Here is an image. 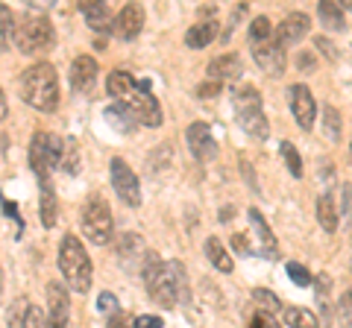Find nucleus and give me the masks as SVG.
Masks as SVG:
<instances>
[{"label": "nucleus", "mask_w": 352, "mask_h": 328, "mask_svg": "<svg viewBox=\"0 0 352 328\" xmlns=\"http://www.w3.org/2000/svg\"><path fill=\"white\" fill-rule=\"evenodd\" d=\"M317 47H320V50H323V56H326V59H332V62L338 59V53H335V47H332V45H329V41H326V38H317Z\"/></svg>", "instance_id": "43"}, {"label": "nucleus", "mask_w": 352, "mask_h": 328, "mask_svg": "<svg viewBox=\"0 0 352 328\" xmlns=\"http://www.w3.org/2000/svg\"><path fill=\"white\" fill-rule=\"evenodd\" d=\"M12 41L18 45L21 53H44L53 47V41H56V32H53V24L44 15H24L15 24V36Z\"/></svg>", "instance_id": "5"}, {"label": "nucleus", "mask_w": 352, "mask_h": 328, "mask_svg": "<svg viewBox=\"0 0 352 328\" xmlns=\"http://www.w3.org/2000/svg\"><path fill=\"white\" fill-rule=\"evenodd\" d=\"M106 120L118 129V132H132V126H135L132 124V115L126 112V106H109L106 108Z\"/></svg>", "instance_id": "27"}, {"label": "nucleus", "mask_w": 352, "mask_h": 328, "mask_svg": "<svg viewBox=\"0 0 352 328\" xmlns=\"http://www.w3.org/2000/svg\"><path fill=\"white\" fill-rule=\"evenodd\" d=\"M12 36H15V18L9 12V6L0 3V50L12 45Z\"/></svg>", "instance_id": "29"}, {"label": "nucleus", "mask_w": 352, "mask_h": 328, "mask_svg": "<svg viewBox=\"0 0 352 328\" xmlns=\"http://www.w3.org/2000/svg\"><path fill=\"white\" fill-rule=\"evenodd\" d=\"M232 246L238 249L241 255H250L252 253V246H250V240H247V235H232Z\"/></svg>", "instance_id": "41"}, {"label": "nucleus", "mask_w": 352, "mask_h": 328, "mask_svg": "<svg viewBox=\"0 0 352 328\" xmlns=\"http://www.w3.org/2000/svg\"><path fill=\"white\" fill-rule=\"evenodd\" d=\"M30 308H32V305H30V299H27V296H18L12 305H9V314H6L9 328H21V325H24L27 311H30Z\"/></svg>", "instance_id": "30"}, {"label": "nucleus", "mask_w": 352, "mask_h": 328, "mask_svg": "<svg viewBox=\"0 0 352 328\" xmlns=\"http://www.w3.org/2000/svg\"><path fill=\"white\" fill-rule=\"evenodd\" d=\"M288 97H291V112H294V120L300 124L302 129H311L314 126V117H317V103L308 85H291L288 89Z\"/></svg>", "instance_id": "13"}, {"label": "nucleus", "mask_w": 352, "mask_h": 328, "mask_svg": "<svg viewBox=\"0 0 352 328\" xmlns=\"http://www.w3.org/2000/svg\"><path fill=\"white\" fill-rule=\"evenodd\" d=\"M109 328H132V325H129L126 316L118 311V314H112V320H109Z\"/></svg>", "instance_id": "44"}, {"label": "nucleus", "mask_w": 352, "mask_h": 328, "mask_svg": "<svg viewBox=\"0 0 352 328\" xmlns=\"http://www.w3.org/2000/svg\"><path fill=\"white\" fill-rule=\"evenodd\" d=\"M317 12H320L323 24L329 30H335V32H344L346 30V18H344V12H340V6H335L332 0H323V3L317 6Z\"/></svg>", "instance_id": "25"}, {"label": "nucleus", "mask_w": 352, "mask_h": 328, "mask_svg": "<svg viewBox=\"0 0 352 328\" xmlns=\"http://www.w3.org/2000/svg\"><path fill=\"white\" fill-rule=\"evenodd\" d=\"M21 97L38 112H56L59 106V76L50 62H38L21 73Z\"/></svg>", "instance_id": "2"}, {"label": "nucleus", "mask_w": 352, "mask_h": 328, "mask_svg": "<svg viewBox=\"0 0 352 328\" xmlns=\"http://www.w3.org/2000/svg\"><path fill=\"white\" fill-rule=\"evenodd\" d=\"M124 100H126L124 103L126 112L132 115V120H138L141 126H162V106L150 91V80L135 82V89H132Z\"/></svg>", "instance_id": "8"}, {"label": "nucleus", "mask_w": 352, "mask_h": 328, "mask_svg": "<svg viewBox=\"0 0 352 328\" xmlns=\"http://www.w3.org/2000/svg\"><path fill=\"white\" fill-rule=\"evenodd\" d=\"M135 89V80H132V73H126V71H112L109 73V80H106V91L112 94V97H118V100H124V97Z\"/></svg>", "instance_id": "24"}, {"label": "nucleus", "mask_w": 352, "mask_h": 328, "mask_svg": "<svg viewBox=\"0 0 352 328\" xmlns=\"http://www.w3.org/2000/svg\"><path fill=\"white\" fill-rule=\"evenodd\" d=\"M340 196H344V209H340V214L349 217V182H344V191H340Z\"/></svg>", "instance_id": "45"}, {"label": "nucleus", "mask_w": 352, "mask_h": 328, "mask_svg": "<svg viewBox=\"0 0 352 328\" xmlns=\"http://www.w3.org/2000/svg\"><path fill=\"white\" fill-rule=\"evenodd\" d=\"M0 288H3V276H0Z\"/></svg>", "instance_id": "48"}, {"label": "nucleus", "mask_w": 352, "mask_h": 328, "mask_svg": "<svg viewBox=\"0 0 352 328\" xmlns=\"http://www.w3.org/2000/svg\"><path fill=\"white\" fill-rule=\"evenodd\" d=\"M59 167H65V173H71V176H74L76 170H80V147H76V141H74V138H68V141H65Z\"/></svg>", "instance_id": "28"}, {"label": "nucleus", "mask_w": 352, "mask_h": 328, "mask_svg": "<svg viewBox=\"0 0 352 328\" xmlns=\"http://www.w3.org/2000/svg\"><path fill=\"white\" fill-rule=\"evenodd\" d=\"M97 308L103 314H118V299L115 293H100V299H97Z\"/></svg>", "instance_id": "36"}, {"label": "nucleus", "mask_w": 352, "mask_h": 328, "mask_svg": "<svg viewBox=\"0 0 352 328\" xmlns=\"http://www.w3.org/2000/svg\"><path fill=\"white\" fill-rule=\"evenodd\" d=\"M188 150L197 161H212L217 156V144H214V135L208 129V124L197 120V124L188 126Z\"/></svg>", "instance_id": "14"}, {"label": "nucleus", "mask_w": 352, "mask_h": 328, "mask_svg": "<svg viewBox=\"0 0 352 328\" xmlns=\"http://www.w3.org/2000/svg\"><path fill=\"white\" fill-rule=\"evenodd\" d=\"M144 27V6L141 3H126L112 21V32L120 41H132Z\"/></svg>", "instance_id": "12"}, {"label": "nucleus", "mask_w": 352, "mask_h": 328, "mask_svg": "<svg viewBox=\"0 0 352 328\" xmlns=\"http://www.w3.org/2000/svg\"><path fill=\"white\" fill-rule=\"evenodd\" d=\"M59 270L65 284L74 293H88L91 288V258H88L82 240L76 235H65L59 246Z\"/></svg>", "instance_id": "3"}, {"label": "nucleus", "mask_w": 352, "mask_h": 328, "mask_svg": "<svg viewBox=\"0 0 352 328\" xmlns=\"http://www.w3.org/2000/svg\"><path fill=\"white\" fill-rule=\"evenodd\" d=\"M80 12L85 18V24L91 27L94 32H112V9L109 3H100V0H88V3H80Z\"/></svg>", "instance_id": "18"}, {"label": "nucleus", "mask_w": 352, "mask_h": 328, "mask_svg": "<svg viewBox=\"0 0 352 328\" xmlns=\"http://www.w3.org/2000/svg\"><path fill=\"white\" fill-rule=\"evenodd\" d=\"M308 27H311V18H308L305 12H291V15L276 27V41H279L282 47H291V45H296L300 38H305Z\"/></svg>", "instance_id": "16"}, {"label": "nucleus", "mask_w": 352, "mask_h": 328, "mask_svg": "<svg viewBox=\"0 0 352 328\" xmlns=\"http://www.w3.org/2000/svg\"><path fill=\"white\" fill-rule=\"evenodd\" d=\"M217 36V21H197V24L185 32V45L191 50H200L206 45H212Z\"/></svg>", "instance_id": "19"}, {"label": "nucleus", "mask_w": 352, "mask_h": 328, "mask_svg": "<svg viewBox=\"0 0 352 328\" xmlns=\"http://www.w3.org/2000/svg\"><path fill=\"white\" fill-rule=\"evenodd\" d=\"M206 258L212 261V267L220 270V272H232V258H229V253L223 249V244H220L217 237H206Z\"/></svg>", "instance_id": "23"}, {"label": "nucleus", "mask_w": 352, "mask_h": 328, "mask_svg": "<svg viewBox=\"0 0 352 328\" xmlns=\"http://www.w3.org/2000/svg\"><path fill=\"white\" fill-rule=\"evenodd\" d=\"M112 229H115V220H112V209L103 196H88V202L82 205V232L91 244L103 246L112 240Z\"/></svg>", "instance_id": "7"}, {"label": "nucleus", "mask_w": 352, "mask_h": 328, "mask_svg": "<svg viewBox=\"0 0 352 328\" xmlns=\"http://www.w3.org/2000/svg\"><path fill=\"white\" fill-rule=\"evenodd\" d=\"M252 325H256V328H282L276 320H270V316H267V314H261V311L252 316Z\"/></svg>", "instance_id": "40"}, {"label": "nucleus", "mask_w": 352, "mask_h": 328, "mask_svg": "<svg viewBox=\"0 0 352 328\" xmlns=\"http://www.w3.org/2000/svg\"><path fill=\"white\" fill-rule=\"evenodd\" d=\"M252 299L261 305V308H258L261 314H267V311H282L279 296H276V293H270V290H264V288H256V290H252Z\"/></svg>", "instance_id": "32"}, {"label": "nucleus", "mask_w": 352, "mask_h": 328, "mask_svg": "<svg viewBox=\"0 0 352 328\" xmlns=\"http://www.w3.org/2000/svg\"><path fill=\"white\" fill-rule=\"evenodd\" d=\"M56 217H59V202H56V194H53V185L41 182V223H44V229L56 226Z\"/></svg>", "instance_id": "22"}, {"label": "nucleus", "mask_w": 352, "mask_h": 328, "mask_svg": "<svg viewBox=\"0 0 352 328\" xmlns=\"http://www.w3.org/2000/svg\"><path fill=\"white\" fill-rule=\"evenodd\" d=\"M97 73H100V68H97V62L91 56H76L74 65H71V85H74V91L91 94L94 85H97Z\"/></svg>", "instance_id": "15"}, {"label": "nucleus", "mask_w": 352, "mask_h": 328, "mask_svg": "<svg viewBox=\"0 0 352 328\" xmlns=\"http://www.w3.org/2000/svg\"><path fill=\"white\" fill-rule=\"evenodd\" d=\"M323 124H326V132H329V138L332 141H340V112L335 106H326L323 108Z\"/></svg>", "instance_id": "34"}, {"label": "nucleus", "mask_w": 352, "mask_h": 328, "mask_svg": "<svg viewBox=\"0 0 352 328\" xmlns=\"http://www.w3.org/2000/svg\"><path fill=\"white\" fill-rule=\"evenodd\" d=\"M285 323L291 328H320L317 325V316L305 308H285Z\"/></svg>", "instance_id": "26"}, {"label": "nucleus", "mask_w": 352, "mask_h": 328, "mask_svg": "<svg viewBox=\"0 0 352 328\" xmlns=\"http://www.w3.org/2000/svg\"><path fill=\"white\" fill-rule=\"evenodd\" d=\"M109 176H112V188L120 196V202H126L135 209L141 202V185H138V176L132 173L129 164L124 159H112L109 161Z\"/></svg>", "instance_id": "10"}, {"label": "nucleus", "mask_w": 352, "mask_h": 328, "mask_svg": "<svg viewBox=\"0 0 352 328\" xmlns=\"http://www.w3.org/2000/svg\"><path fill=\"white\" fill-rule=\"evenodd\" d=\"M349 305H352V293L344 290V296H340V308H338V314H340V325H344V328H349Z\"/></svg>", "instance_id": "37"}, {"label": "nucleus", "mask_w": 352, "mask_h": 328, "mask_svg": "<svg viewBox=\"0 0 352 328\" xmlns=\"http://www.w3.org/2000/svg\"><path fill=\"white\" fill-rule=\"evenodd\" d=\"M71 320V299L65 284L50 281L47 284V320H44V328H68Z\"/></svg>", "instance_id": "11"}, {"label": "nucleus", "mask_w": 352, "mask_h": 328, "mask_svg": "<svg viewBox=\"0 0 352 328\" xmlns=\"http://www.w3.org/2000/svg\"><path fill=\"white\" fill-rule=\"evenodd\" d=\"M21 328H44V316H41V311L30 308V311H27V320H24V325H21Z\"/></svg>", "instance_id": "39"}, {"label": "nucleus", "mask_w": 352, "mask_h": 328, "mask_svg": "<svg viewBox=\"0 0 352 328\" xmlns=\"http://www.w3.org/2000/svg\"><path fill=\"white\" fill-rule=\"evenodd\" d=\"M6 115H9V103H6L3 89H0V120H6Z\"/></svg>", "instance_id": "46"}, {"label": "nucleus", "mask_w": 352, "mask_h": 328, "mask_svg": "<svg viewBox=\"0 0 352 328\" xmlns=\"http://www.w3.org/2000/svg\"><path fill=\"white\" fill-rule=\"evenodd\" d=\"M65 141L53 132H36L30 144V167L41 182H50V173L59 167Z\"/></svg>", "instance_id": "6"}, {"label": "nucleus", "mask_w": 352, "mask_h": 328, "mask_svg": "<svg viewBox=\"0 0 352 328\" xmlns=\"http://www.w3.org/2000/svg\"><path fill=\"white\" fill-rule=\"evenodd\" d=\"M247 217H250V223H252V229H256V235H258V240H261V253H264V255H276V253H279V249H276V237H273L270 226L264 223L261 211H258V209H250Z\"/></svg>", "instance_id": "20"}, {"label": "nucleus", "mask_w": 352, "mask_h": 328, "mask_svg": "<svg viewBox=\"0 0 352 328\" xmlns=\"http://www.w3.org/2000/svg\"><path fill=\"white\" fill-rule=\"evenodd\" d=\"M273 32H276V27L270 24V18L258 15L256 21H252V27H250V45H256V41H264V38H270Z\"/></svg>", "instance_id": "31"}, {"label": "nucleus", "mask_w": 352, "mask_h": 328, "mask_svg": "<svg viewBox=\"0 0 352 328\" xmlns=\"http://www.w3.org/2000/svg\"><path fill=\"white\" fill-rule=\"evenodd\" d=\"M252 59H256L258 68L267 76H273V80H279L285 73V68H288V56H285V47L276 41V32H273L270 38L252 45Z\"/></svg>", "instance_id": "9"}, {"label": "nucleus", "mask_w": 352, "mask_h": 328, "mask_svg": "<svg viewBox=\"0 0 352 328\" xmlns=\"http://www.w3.org/2000/svg\"><path fill=\"white\" fill-rule=\"evenodd\" d=\"M220 89H223V85L206 82V85H200V89H197V94H200V97H214V94H220Z\"/></svg>", "instance_id": "42"}, {"label": "nucleus", "mask_w": 352, "mask_h": 328, "mask_svg": "<svg viewBox=\"0 0 352 328\" xmlns=\"http://www.w3.org/2000/svg\"><path fill=\"white\" fill-rule=\"evenodd\" d=\"M288 276L300 284V288H308V284H311V272H308L302 264H296V261H291V264H288Z\"/></svg>", "instance_id": "35"}, {"label": "nucleus", "mask_w": 352, "mask_h": 328, "mask_svg": "<svg viewBox=\"0 0 352 328\" xmlns=\"http://www.w3.org/2000/svg\"><path fill=\"white\" fill-rule=\"evenodd\" d=\"M317 223H320L326 232H335L338 229V209H335V196L323 191L317 196Z\"/></svg>", "instance_id": "21"}, {"label": "nucleus", "mask_w": 352, "mask_h": 328, "mask_svg": "<svg viewBox=\"0 0 352 328\" xmlns=\"http://www.w3.org/2000/svg\"><path fill=\"white\" fill-rule=\"evenodd\" d=\"M232 106H235V115H238V124L247 129V135L264 141L270 132V120L261 108V94L256 85H238L232 91Z\"/></svg>", "instance_id": "4"}, {"label": "nucleus", "mask_w": 352, "mask_h": 328, "mask_svg": "<svg viewBox=\"0 0 352 328\" xmlns=\"http://www.w3.org/2000/svg\"><path fill=\"white\" fill-rule=\"evenodd\" d=\"M144 281H147V293L159 305H164V308H170V305H176L179 299L182 302L188 299L185 270L176 264V261L164 264V261H159L153 253H147V258H144Z\"/></svg>", "instance_id": "1"}, {"label": "nucleus", "mask_w": 352, "mask_h": 328, "mask_svg": "<svg viewBox=\"0 0 352 328\" xmlns=\"http://www.w3.org/2000/svg\"><path fill=\"white\" fill-rule=\"evenodd\" d=\"M282 156H285V161H288L291 176H294V179H300V176H302V159H300V152L294 150L291 141H282Z\"/></svg>", "instance_id": "33"}, {"label": "nucleus", "mask_w": 352, "mask_h": 328, "mask_svg": "<svg viewBox=\"0 0 352 328\" xmlns=\"http://www.w3.org/2000/svg\"><path fill=\"white\" fill-rule=\"evenodd\" d=\"M241 73H244V62H241V56H235V53L217 56L208 65V76H212V82H217V85L235 82V80H241Z\"/></svg>", "instance_id": "17"}, {"label": "nucleus", "mask_w": 352, "mask_h": 328, "mask_svg": "<svg viewBox=\"0 0 352 328\" xmlns=\"http://www.w3.org/2000/svg\"><path fill=\"white\" fill-rule=\"evenodd\" d=\"M162 316H153V314H144V316H138L135 323H132V328H162Z\"/></svg>", "instance_id": "38"}, {"label": "nucleus", "mask_w": 352, "mask_h": 328, "mask_svg": "<svg viewBox=\"0 0 352 328\" xmlns=\"http://www.w3.org/2000/svg\"><path fill=\"white\" fill-rule=\"evenodd\" d=\"M220 220H232V209H223V211H220Z\"/></svg>", "instance_id": "47"}]
</instances>
